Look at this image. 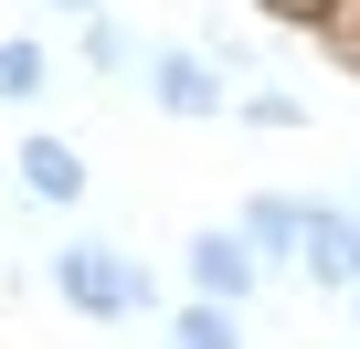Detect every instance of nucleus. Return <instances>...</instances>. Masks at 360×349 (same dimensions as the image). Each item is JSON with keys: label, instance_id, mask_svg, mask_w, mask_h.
<instances>
[{"label": "nucleus", "instance_id": "11", "mask_svg": "<svg viewBox=\"0 0 360 349\" xmlns=\"http://www.w3.org/2000/svg\"><path fill=\"white\" fill-rule=\"evenodd\" d=\"M255 11H276V22H297V32H328L339 0H255Z\"/></svg>", "mask_w": 360, "mask_h": 349}, {"label": "nucleus", "instance_id": "3", "mask_svg": "<svg viewBox=\"0 0 360 349\" xmlns=\"http://www.w3.org/2000/svg\"><path fill=\"white\" fill-rule=\"evenodd\" d=\"M180 275H191V296H212V307H255V286L276 275L233 223H202L191 244H180Z\"/></svg>", "mask_w": 360, "mask_h": 349}, {"label": "nucleus", "instance_id": "6", "mask_svg": "<svg viewBox=\"0 0 360 349\" xmlns=\"http://www.w3.org/2000/svg\"><path fill=\"white\" fill-rule=\"evenodd\" d=\"M233 233H244L265 265H286V275H297V233H307V202H297V191H255V202L233 212Z\"/></svg>", "mask_w": 360, "mask_h": 349}, {"label": "nucleus", "instance_id": "13", "mask_svg": "<svg viewBox=\"0 0 360 349\" xmlns=\"http://www.w3.org/2000/svg\"><path fill=\"white\" fill-rule=\"evenodd\" d=\"M349 328H360V296H349Z\"/></svg>", "mask_w": 360, "mask_h": 349}, {"label": "nucleus", "instance_id": "8", "mask_svg": "<svg viewBox=\"0 0 360 349\" xmlns=\"http://www.w3.org/2000/svg\"><path fill=\"white\" fill-rule=\"evenodd\" d=\"M169 349H255V338H244V307L180 296V307H169Z\"/></svg>", "mask_w": 360, "mask_h": 349}, {"label": "nucleus", "instance_id": "12", "mask_svg": "<svg viewBox=\"0 0 360 349\" xmlns=\"http://www.w3.org/2000/svg\"><path fill=\"white\" fill-rule=\"evenodd\" d=\"M53 11H64V22H96V11H106V0H53Z\"/></svg>", "mask_w": 360, "mask_h": 349}, {"label": "nucleus", "instance_id": "5", "mask_svg": "<svg viewBox=\"0 0 360 349\" xmlns=\"http://www.w3.org/2000/svg\"><path fill=\"white\" fill-rule=\"evenodd\" d=\"M11 180H22V202H43V212H85V148L75 138H53V127H32L22 148H11Z\"/></svg>", "mask_w": 360, "mask_h": 349}, {"label": "nucleus", "instance_id": "1", "mask_svg": "<svg viewBox=\"0 0 360 349\" xmlns=\"http://www.w3.org/2000/svg\"><path fill=\"white\" fill-rule=\"evenodd\" d=\"M43 275H53V296H64L75 317H96V328H127V317H169L159 275H148L138 254L96 244V233H64V244L43 254Z\"/></svg>", "mask_w": 360, "mask_h": 349}, {"label": "nucleus", "instance_id": "9", "mask_svg": "<svg viewBox=\"0 0 360 349\" xmlns=\"http://www.w3.org/2000/svg\"><path fill=\"white\" fill-rule=\"evenodd\" d=\"M233 127H265V138H297V127H307V96H286V85L265 74V85H244V96H233Z\"/></svg>", "mask_w": 360, "mask_h": 349}, {"label": "nucleus", "instance_id": "10", "mask_svg": "<svg viewBox=\"0 0 360 349\" xmlns=\"http://www.w3.org/2000/svg\"><path fill=\"white\" fill-rule=\"evenodd\" d=\"M53 96V53L43 43H0V106H43Z\"/></svg>", "mask_w": 360, "mask_h": 349}, {"label": "nucleus", "instance_id": "7", "mask_svg": "<svg viewBox=\"0 0 360 349\" xmlns=\"http://www.w3.org/2000/svg\"><path fill=\"white\" fill-rule=\"evenodd\" d=\"M75 53H85V74H106V85H138V64H148V43L127 32V11H96V22H75Z\"/></svg>", "mask_w": 360, "mask_h": 349}, {"label": "nucleus", "instance_id": "2", "mask_svg": "<svg viewBox=\"0 0 360 349\" xmlns=\"http://www.w3.org/2000/svg\"><path fill=\"white\" fill-rule=\"evenodd\" d=\"M138 96H148L159 117H180V127H223V117H233V85H223V64H212L202 43H148Z\"/></svg>", "mask_w": 360, "mask_h": 349}, {"label": "nucleus", "instance_id": "4", "mask_svg": "<svg viewBox=\"0 0 360 349\" xmlns=\"http://www.w3.org/2000/svg\"><path fill=\"white\" fill-rule=\"evenodd\" d=\"M297 275H307V286H328V296H360V202H307Z\"/></svg>", "mask_w": 360, "mask_h": 349}]
</instances>
